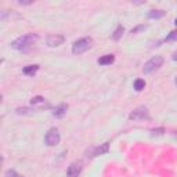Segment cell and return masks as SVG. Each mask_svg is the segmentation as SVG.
Listing matches in <instances>:
<instances>
[{
	"mask_svg": "<svg viewBox=\"0 0 177 177\" xmlns=\"http://www.w3.org/2000/svg\"><path fill=\"white\" fill-rule=\"evenodd\" d=\"M37 39H39V36L36 33H26L14 40L11 43V47L15 48V50H19V51H26L28 48L32 47L36 43Z\"/></svg>",
	"mask_w": 177,
	"mask_h": 177,
	"instance_id": "1",
	"label": "cell"
},
{
	"mask_svg": "<svg viewBox=\"0 0 177 177\" xmlns=\"http://www.w3.org/2000/svg\"><path fill=\"white\" fill-rule=\"evenodd\" d=\"M93 47V39L91 37H82V39L76 40L72 46V53L74 54H82L85 51L90 50Z\"/></svg>",
	"mask_w": 177,
	"mask_h": 177,
	"instance_id": "2",
	"label": "cell"
},
{
	"mask_svg": "<svg viewBox=\"0 0 177 177\" xmlns=\"http://www.w3.org/2000/svg\"><path fill=\"white\" fill-rule=\"evenodd\" d=\"M162 64H163V58L161 55H155V57H152L151 60H148L144 64V68H143L144 74H151V72L158 71L162 67Z\"/></svg>",
	"mask_w": 177,
	"mask_h": 177,
	"instance_id": "3",
	"label": "cell"
},
{
	"mask_svg": "<svg viewBox=\"0 0 177 177\" xmlns=\"http://www.w3.org/2000/svg\"><path fill=\"white\" fill-rule=\"evenodd\" d=\"M129 119L131 120H140V119H150V113H148L147 107H137L136 109L129 115Z\"/></svg>",
	"mask_w": 177,
	"mask_h": 177,
	"instance_id": "4",
	"label": "cell"
},
{
	"mask_svg": "<svg viewBox=\"0 0 177 177\" xmlns=\"http://www.w3.org/2000/svg\"><path fill=\"white\" fill-rule=\"evenodd\" d=\"M44 140H46V144L50 145V147H53V145L58 144V143H60V133H58V129H55V127L50 129V130L47 131Z\"/></svg>",
	"mask_w": 177,
	"mask_h": 177,
	"instance_id": "5",
	"label": "cell"
},
{
	"mask_svg": "<svg viewBox=\"0 0 177 177\" xmlns=\"http://www.w3.org/2000/svg\"><path fill=\"white\" fill-rule=\"evenodd\" d=\"M83 170V163L80 161H76L72 162L71 165L68 166V170H67V177H78Z\"/></svg>",
	"mask_w": 177,
	"mask_h": 177,
	"instance_id": "6",
	"label": "cell"
},
{
	"mask_svg": "<svg viewBox=\"0 0 177 177\" xmlns=\"http://www.w3.org/2000/svg\"><path fill=\"white\" fill-rule=\"evenodd\" d=\"M65 37L62 35H51V36L47 37V44L50 47H57V46H61L64 43Z\"/></svg>",
	"mask_w": 177,
	"mask_h": 177,
	"instance_id": "7",
	"label": "cell"
},
{
	"mask_svg": "<svg viewBox=\"0 0 177 177\" xmlns=\"http://www.w3.org/2000/svg\"><path fill=\"white\" fill-rule=\"evenodd\" d=\"M67 111H68V105H67V104H60V105H58L57 108L53 111V115L55 118H62L65 113H67Z\"/></svg>",
	"mask_w": 177,
	"mask_h": 177,
	"instance_id": "8",
	"label": "cell"
},
{
	"mask_svg": "<svg viewBox=\"0 0 177 177\" xmlns=\"http://www.w3.org/2000/svg\"><path fill=\"white\" fill-rule=\"evenodd\" d=\"M113 61H115V57H113L112 54L102 55V57H100L98 60H97V62H98L100 65H111Z\"/></svg>",
	"mask_w": 177,
	"mask_h": 177,
	"instance_id": "9",
	"label": "cell"
},
{
	"mask_svg": "<svg viewBox=\"0 0 177 177\" xmlns=\"http://www.w3.org/2000/svg\"><path fill=\"white\" fill-rule=\"evenodd\" d=\"M108 150H109L108 143H104V144L100 145V147L94 148V152H93L91 157H98V155H102V154H105V152H108Z\"/></svg>",
	"mask_w": 177,
	"mask_h": 177,
	"instance_id": "10",
	"label": "cell"
},
{
	"mask_svg": "<svg viewBox=\"0 0 177 177\" xmlns=\"http://www.w3.org/2000/svg\"><path fill=\"white\" fill-rule=\"evenodd\" d=\"M30 104H32L33 107H43V105H46V100L40 96H36L30 100Z\"/></svg>",
	"mask_w": 177,
	"mask_h": 177,
	"instance_id": "11",
	"label": "cell"
},
{
	"mask_svg": "<svg viewBox=\"0 0 177 177\" xmlns=\"http://www.w3.org/2000/svg\"><path fill=\"white\" fill-rule=\"evenodd\" d=\"M165 11L163 10H151L150 13H148V17H150V18H152V19H158V18H162V17L165 15Z\"/></svg>",
	"mask_w": 177,
	"mask_h": 177,
	"instance_id": "12",
	"label": "cell"
},
{
	"mask_svg": "<svg viewBox=\"0 0 177 177\" xmlns=\"http://www.w3.org/2000/svg\"><path fill=\"white\" fill-rule=\"evenodd\" d=\"M39 69V65H28V67L24 68V74L25 75H35Z\"/></svg>",
	"mask_w": 177,
	"mask_h": 177,
	"instance_id": "13",
	"label": "cell"
},
{
	"mask_svg": "<svg viewBox=\"0 0 177 177\" xmlns=\"http://www.w3.org/2000/svg\"><path fill=\"white\" fill-rule=\"evenodd\" d=\"M123 32H124V28L122 26V25H119L115 29V32H113V35H112V39L113 40H119L120 37H122V35H123Z\"/></svg>",
	"mask_w": 177,
	"mask_h": 177,
	"instance_id": "14",
	"label": "cell"
},
{
	"mask_svg": "<svg viewBox=\"0 0 177 177\" xmlns=\"http://www.w3.org/2000/svg\"><path fill=\"white\" fill-rule=\"evenodd\" d=\"M144 87H145L144 79H137V80L134 82V89H136V91H141V90H144Z\"/></svg>",
	"mask_w": 177,
	"mask_h": 177,
	"instance_id": "15",
	"label": "cell"
},
{
	"mask_svg": "<svg viewBox=\"0 0 177 177\" xmlns=\"http://www.w3.org/2000/svg\"><path fill=\"white\" fill-rule=\"evenodd\" d=\"M166 41H177V30H172V32L166 36Z\"/></svg>",
	"mask_w": 177,
	"mask_h": 177,
	"instance_id": "16",
	"label": "cell"
},
{
	"mask_svg": "<svg viewBox=\"0 0 177 177\" xmlns=\"http://www.w3.org/2000/svg\"><path fill=\"white\" fill-rule=\"evenodd\" d=\"M6 177H22V176L19 173H17L15 170H13V169H10V170L6 172Z\"/></svg>",
	"mask_w": 177,
	"mask_h": 177,
	"instance_id": "17",
	"label": "cell"
},
{
	"mask_svg": "<svg viewBox=\"0 0 177 177\" xmlns=\"http://www.w3.org/2000/svg\"><path fill=\"white\" fill-rule=\"evenodd\" d=\"M143 29H145V25H138V26L134 28V29H131V33H137V32H140V30H143Z\"/></svg>",
	"mask_w": 177,
	"mask_h": 177,
	"instance_id": "18",
	"label": "cell"
},
{
	"mask_svg": "<svg viewBox=\"0 0 177 177\" xmlns=\"http://www.w3.org/2000/svg\"><path fill=\"white\" fill-rule=\"evenodd\" d=\"M172 58H173V61H177V51H174V53H173Z\"/></svg>",
	"mask_w": 177,
	"mask_h": 177,
	"instance_id": "19",
	"label": "cell"
},
{
	"mask_svg": "<svg viewBox=\"0 0 177 177\" xmlns=\"http://www.w3.org/2000/svg\"><path fill=\"white\" fill-rule=\"evenodd\" d=\"M162 131H163V129H157V130H154V133H157V134H162Z\"/></svg>",
	"mask_w": 177,
	"mask_h": 177,
	"instance_id": "20",
	"label": "cell"
},
{
	"mask_svg": "<svg viewBox=\"0 0 177 177\" xmlns=\"http://www.w3.org/2000/svg\"><path fill=\"white\" fill-rule=\"evenodd\" d=\"M18 4H32V2H18Z\"/></svg>",
	"mask_w": 177,
	"mask_h": 177,
	"instance_id": "21",
	"label": "cell"
},
{
	"mask_svg": "<svg viewBox=\"0 0 177 177\" xmlns=\"http://www.w3.org/2000/svg\"><path fill=\"white\" fill-rule=\"evenodd\" d=\"M174 24H176V25H177V18H176V21H174Z\"/></svg>",
	"mask_w": 177,
	"mask_h": 177,
	"instance_id": "22",
	"label": "cell"
},
{
	"mask_svg": "<svg viewBox=\"0 0 177 177\" xmlns=\"http://www.w3.org/2000/svg\"><path fill=\"white\" fill-rule=\"evenodd\" d=\"M176 85H177V78H176Z\"/></svg>",
	"mask_w": 177,
	"mask_h": 177,
	"instance_id": "23",
	"label": "cell"
}]
</instances>
